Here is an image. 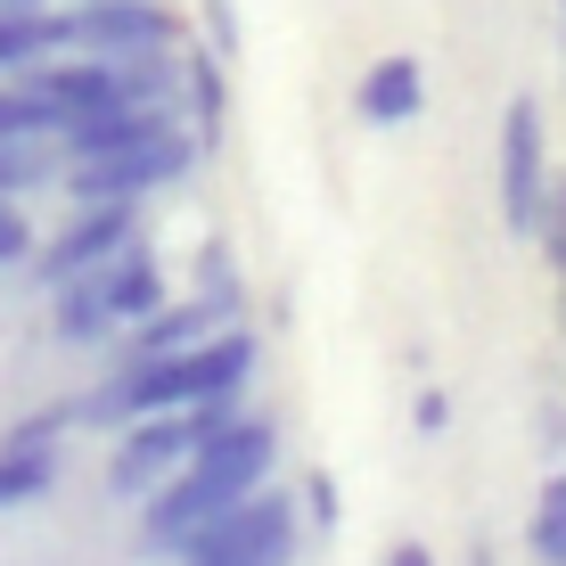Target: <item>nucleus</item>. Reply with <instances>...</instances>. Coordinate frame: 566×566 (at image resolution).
I'll list each match as a JSON object with an SVG mask.
<instances>
[{
    "label": "nucleus",
    "mask_w": 566,
    "mask_h": 566,
    "mask_svg": "<svg viewBox=\"0 0 566 566\" xmlns=\"http://www.w3.org/2000/svg\"><path fill=\"white\" fill-rule=\"evenodd\" d=\"M468 566H501V558H493V551H484V542H476V551H468Z\"/></svg>",
    "instance_id": "a878e982"
},
{
    "label": "nucleus",
    "mask_w": 566,
    "mask_h": 566,
    "mask_svg": "<svg viewBox=\"0 0 566 566\" xmlns=\"http://www.w3.org/2000/svg\"><path fill=\"white\" fill-rule=\"evenodd\" d=\"M255 361H263L255 321H230V328H206V337L181 345V354L107 369L99 395H83L74 411H83V427H124V419H156V411H189V402H213V395H247V386H255Z\"/></svg>",
    "instance_id": "f257e3e1"
},
{
    "label": "nucleus",
    "mask_w": 566,
    "mask_h": 566,
    "mask_svg": "<svg viewBox=\"0 0 566 566\" xmlns=\"http://www.w3.org/2000/svg\"><path fill=\"white\" fill-rule=\"evenodd\" d=\"M57 50H74V25H66V9H0V74H25V66H42V57Z\"/></svg>",
    "instance_id": "f8f14e48"
},
{
    "label": "nucleus",
    "mask_w": 566,
    "mask_h": 566,
    "mask_svg": "<svg viewBox=\"0 0 566 566\" xmlns=\"http://www.w3.org/2000/svg\"><path fill=\"white\" fill-rule=\"evenodd\" d=\"M542 189H551V132H542V99L517 91L510 115H501V222L517 239H534Z\"/></svg>",
    "instance_id": "39448f33"
},
{
    "label": "nucleus",
    "mask_w": 566,
    "mask_h": 566,
    "mask_svg": "<svg viewBox=\"0 0 566 566\" xmlns=\"http://www.w3.org/2000/svg\"><path fill=\"white\" fill-rule=\"evenodd\" d=\"M198 304L213 312V321H247V296H239V271H230V247L222 239H206L198 247Z\"/></svg>",
    "instance_id": "dca6fc26"
},
{
    "label": "nucleus",
    "mask_w": 566,
    "mask_h": 566,
    "mask_svg": "<svg viewBox=\"0 0 566 566\" xmlns=\"http://www.w3.org/2000/svg\"><path fill=\"white\" fill-rule=\"evenodd\" d=\"M99 296H107V312H115V328L148 321V312L165 304V271H156V255H148L140 239H132L124 255H107V263H99Z\"/></svg>",
    "instance_id": "9d476101"
},
{
    "label": "nucleus",
    "mask_w": 566,
    "mask_h": 566,
    "mask_svg": "<svg viewBox=\"0 0 566 566\" xmlns=\"http://www.w3.org/2000/svg\"><path fill=\"white\" fill-rule=\"evenodd\" d=\"M66 25L74 50L91 57H140L181 42V9H165V0H66Z\"/></svg>",
    "instance_id": "423d86ee"
},
{
    "label": "nucleus",
    "mask_w": 566,
    "mask_h": 566,
    "mask_svg": "<svg viewBox=\"0 0 566 566\" xmlns=\"http://www.w3.org/2000/svg\"><path fill=\"white\" fill-rule=\"evenodd\" d=\"M378 566H436V551H427V542H395Z\"/></svg>",
    "instance_id": "b1692460"
},
{
    "label": "nucleus",
    "mask_w": 566,
    "mask_h": 566,
    "mask_svg": "<svg viewBox=\"0 0 566 566\" xmlns=\"http://www.w3.org/2000/svg\"><path fill=\"white\" fill-rule=\"evenodd\" d=\"M57 484V443H0V510H25Z\"/></svg>",
    "instance_id": "4468645a"
},
{
    "label": "nucleus",
    "mask_w": 566,
    "mask_h": 566,
    "mask_svg": "<svg viewBox=\"0 0 566 566\" xmlns=\"http://www.w3.org/2000/svg\"><path fill=\"white\" fill-rule=\"evenodd\" d=\"M181 107H198V140L222 132V57H213V50L181 57Z\"/></svg>",
    "instance_id": "f3484780"
},
{
    "label": "nucleus",
    "mask_w": 566,
    "mask_h": 566,
    "mask_svg": "<svg viewBox=\"0 0 566 566\" xmlns=\"http://www.w3.org/2000/svg\"><path fill=\"white\" fill-rule=\"evenodd\" d=\"M271 468H280V419H263V411H239L230 427H213V436L189 452L181 468H172L165 484L140 501V525H148V551L165 558L172 542L189 534V525H206V517H222L230 501H247L255 484H271Z\"/></svg>",
    "instance_id": "f03ea898"
},
{
    "label": "nucleus",
    "mask_w": 566,
    "mask_h": 566,
    "mask_svg": "<svg viewBox=\"0 0 566 566\" xmlns=\"http://www.w3.org/2000/svg\"><path fill=\"white\" fill-rule=\"evenodd\" d=\"M206 328H222V321H213V312H206L198 296H181V304L165 296V304L148 312V321H132V328H124V354H115V369L156 361V354H181V345H198Z\"/></svg>",
    "instance_id": "1a4fd4ad"
},
{
    "label": "nucleus",
    "mask_w": 566,
    "mask_h": 566,
    "mask_svg": "<svg viewBox=\"0 0 566 566\" xmlns=\"http://www.w3.org/2000/svg\"><path fill=\"white\" fill-rule=\"evenodd\" d=\"M534 247H542V263L566 280V181L551 172V189H542V213H534Z\"/></svg>",
    "instance_id": "6ab92c4d"
},
{
    "label": "nucleus",
    "mask_w": 566,
    "mask_h": 566,
    "mask_svg": "<svg viewBox=\"0 0 566 566\" xmlns=\"http://www.w3.org/2000/svg\"><path fill=\"white\" fill-rule=\"evenodd\" d=\"M66 181V148L57 140H0V198H33V189Z\"/></svg>",
    "instance_id": "ddd939ff"
},
{
    "label": "nucleus",
    "mask_w": 566,
    "mask_h": 566,
    "mask_svg": "<svg viewBox=\"0 0 566 566\" xmlns=\"http://www.w3.org/2000/svg\"><path fill=\"white\" fill-rule=\"evenodd\" d=\"M198 17H206V50L213 57L239 50V17H230V0H198Z\"/></svg>",
    "instance_id": "4be33fe9"
},
{
    "label": "nucleus",
    "mask_w": 566,
    "mask_h": 566,
    "mask_svg": "<svg viewBox=\"0 0 566 566\" xmlns=\"http://www.w3.org/2000/svg\"><path fill=\"white\" fill-rule=\"evenodd\" d=\"M181 124V107H99V115H74L66 132H57V148H66V165H91V156H115V148H140L156 132Z\"/></svg>",
    "instance_id": "0eeeda50"
},
{
    "label": "nucleus",
    "mask_w": 566,
    "mask_h": 566,
    "mask_svg": "<svg viewBox=\"0 0 566 566\" xmlns=\"http://www.w3.org/2000/svg\"><path fill=\"white\" fill-rule=\"evenodd\" d=\"M132 239H140V198H83L50 247H33V263H42L33 280L57 287V280H74V271H99L107 255H124Z\"/></svg>",
    "instance_id": "20e7f679"
},
{
    "label": "nucleus",
    "mask_w": 566,
    "mask_h": 566,
    "mask_svg": "<svg viewBox=\"0 0 566 566\" xmlns=\"http://www.w3.org/2000/svg\"><path fill=\"white\" fill-rule=\"evenodd\" d=\"M354 107H361V124H419V107H427V66L419 57H378V66L361 74V91H354Z\"/></svg>",
    "instance_id": "6e6552de"
},
{
    "label": "nucleus",
    "mask_w": 566,
    "mask_h": 566,
    "mask_svg": "<svg viewBox=\"0 0 566 566\" xmlns=\"http://www.w3.org/2000/svg\"><path fill=\"white\" fill-rule=\"evenodd\" d=\"M198 132L189 124H172V132H156V140L140 148H115V156H91V165H66V198L83 206V198H156V189H172V181H189L198 172Z\"/></svg>",
    "instance_id": "7ed1b4c3"
},
{
    "label": "nucleus",
    "mask_w": 566,
    "mask_h": 566,
    "mask_svg": "<svg viewBox=\"0 0 566 566\" xmlns=\"http://www.w3.org/2000/svg\"><path fill=\"white\" fill-rule=\"evenodd\" d=\"M558 287H566V280H558ZM558 328H566V296H558Z\"/></svg>",
    "instance_id": "bb28decb"
},
{
    "label": "nucleus",
    "mask_w": 566,
    "mask_h": 566,
    "mask_svg": "<svg viewBox=\"0 0 566 566\" xmlns=\"http://www.w3.org/2000/svg\"><path fill=\"white\" fill-rule=\"evenodd\" d=\"M296 517H312V542H328L345 525V493H337V476L328 468H312V476L296 484Z\"/></svg>",
    "instance_id": "a211bd4d"
},
{
    "label": "nucleus",
    "mask_w": 566,
    "mask_h": 566,
    "mask_svg": "<svg viewBox=\"0 0 566 566\" xmlns=\"http://www.w3.org/2000/svg\"><path fill=\"white\" fill-rule=\"evenodd\" d=\"M411 427L419 436H443V427H452V395H443V386H419L411 395Z\"/></svg>",
    "instance_id": "5701e85b"
},
{
    "label": "nucleus",
    "mask_w": 566,
    "mask_h": 566,
    "mask_svg": "<svg viewBox=\"0 0 566 566\" xmlns=\"http://www.w3.org/2000/svg\"><path fill=\"white\" fill-rule=\"evenodd\" d=\"M57 132H66V115H57L33 83L0 74V140H57Z\"/></svg>",
    "instance_id": "2eb2a0df"
},
{
    "label": "nucleus",
    "mask_w": 566,
    "mask_h": 566,
    "mask_svg": "<svg viewBox=\"0 0 566 566\" xmlns=\"http://www.w3.org/2000/svg\"><path fill=\"white\" fill-rule=\"evenodd\" d=\"M525 551H534V566H566V501H534V517H525Z\"/></svg>",
    "instance_id": "aec40b11"
},
{
    "label": "nucleus",
    "mask_w": 566,
    "mask_h": 566,
    "mask_svg": "<svg viewBox=\"0 0 566 566\" xmlns=\"http://www.w3.org/2000/svg\"><path fill=\"white\" fill-rule=\"evenodd\" d=\"M542 501H566V468H551V476H542Z\"/></svg>",
    "instance_id": "393cba45"
},
{
    "label": "nucleus",
    "mask_w": 566,
    "mask_h": 566,
    "mask_svg": "<svg viewBox=\"0 0 566 566\" xmlns=\"http://www.w3.org/2000/svg\"><path fill=\"white\" fill-rule=\"evenodd\" d=\"M25 255H33V222H25V206H17V198H0V271L25 263Z\"/></svg>",
    "instance_id": "412c9836"
},
{
    "label": "nucleus",
    "mask_w": 566,
    "mask_h": 566,
    "mask_svg": "<svg viewBox=\"0 0 566 566\" xmlns=\"http://www.w3.org/2000/svg\"><path fill=\"white\" fill-rule=\"evenodd\" d=\"M50 328H57V345H115L124 337L107 296H99V271H74V280L50 287Z\"/></svg>",
    "instance_id": "9b49d317"
}]
</instances>
